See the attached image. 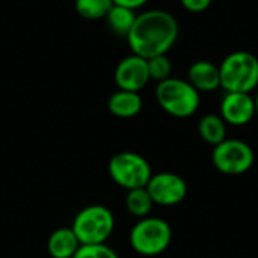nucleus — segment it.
<instances>
[{
	"label": "nucleus",
	"mask_w": 258,
	"mask_h": 258,
	"mask_svg": "<svg viewBox=\"0 0 258 258\" xmlns=\"http://www.w3.org/2000/svg\"><path fill=\"white\" fill-rule=\"evenodd\" d=\"M254 103H255V115L258 116V91L257 94H255V97H254Z\"/></svg>",
	"instance_id": "4be33fe9"
},
{
	"label": "nucleus",
	"mask_w": 258,
	"mask_h": 258,
	"mask_svg": "<svg viewBox=\"0 0 258 258\" xmlns=\"http://www.w3.org/2000/svg\"><path fill=\"white\" fill-rule=\"evenodd\" d=\"M212 162L215 168L225 175H242L252 168L255 154L245 141L227 138L224 142L213 147Z\"/></svg>",
	"instance_id": "0eeeda50"
},
{
	"label": "nucleus",
	"mask_w": 258,
	"mask_h": 258,
	"mask_svg": "<svg viewBox=\"0 0 258 258\" xmlns=\"http://www.w3.org/2000/svg\"><path fill=\"white\" fill-rule=\"evenodd\" d=\"M125 207L132 216L142 219V218L150 216V213L154 207V203H153L147 187H139V189L127 190Z\"/></svg>",
	"instance_id": "dca6fc26"
},
{
	"label": "nucleus",
	"mask_w": 258,
	"mask_h": 258,
	"mask_svg": "<svg viewBox=\"0 0 258 258\" xmlns=\"http://www.w3.org/2000/svg\"><path fill=\"white\" fill-rule=\"evenodd\" d=\"M136 17H138V14L133 9L113 3L112 9L106 15V21H107V26L110 27V30L115 35L127 36L130 29L133 27V23H135Z\"/></svg>",
	"instance_id": "2eb2a0df"
},
{
	"label": "nucleus",
	"mask_w": 258,
	"mask_h": 258,
	"mask_svg": "<svg viewBox=\"0 0 258 258\" xmlns=\"http://www.w3.org/2000/svg\"><path fill=\"white\" fill-rule=\"evenodd\" d=\"M113 6V0H76V11L86 20L106 18Z\"/></svg>",
	"instance_id": "f3484780"
},
{
	"label": "nucleus",
	"mask_w": 258,
	"mask_h": 258,
	"mask_svg": "<svg viewBox=\"0 0 258 258\" xmlns=\"http://www.w3.org/2000/svg\"><path fill=\"white\" fill-rule=\"evenodd\" d=\"M219 74L225 92L251 94L258 88V57L249 51H234L222 60Z\"/></svg>",
	"instance_id": "f03ea898"
},
{
	"label": "nucleus",
	"mask_w": 258,
	"mask_h": 258,
	"mask_svg": "<svg viewBox=\"0 0 258 258\" xmlns=\"http://www.w3.org/2000/svg\"><path fill=\"white\" fill-rule=\"evenodd\" d=\"M180 33L177 18L165 9H150L138 14L127 38L133 54L144 59L166 54Z\"/></svg>",
	"instance_id": "f257e3e1"
},
{
	"label": "nucleus",
	"mask_w": 258,
	"mask_h": 258,
	"mask_svg": "<svg viewBox=\"0 0 258 258\" xmlns=\"http://www.w3.org/2000/svg\"><path fill=\"white\" fill-rule=\"evenodd\" d=\"M148 0H113L115 5H119V6H125V8H130L133 11L142 8Z\"/></svg>",
	"instance_id": "412c9836"
},
{
	"label": "nucleus",
	"mask_w": 258,
	"mask_h": 258,
	"mask_svg": "<svg viewBox=\"0 0 258 258\" xmlns=\"http://www.w3.org/2000/svg\"><path fill=\"white\" fill-rule=\"evenodd\" d=\"M153 203L163 207H172L184 201L187 197V183L174 172L153 174L145 186Z\"/></svg>",
	"instance_id": "6e6552de"
},
{
	"label": "nucleus",
	"mask_w": 258,
	"mask_h": 258,
	"mask_svg": "<svg viewBox=\"0 0 258 258\" xmlns=\"http://www.w3.org/2000/svg\"><path fill=\"white\" fill-rule=\"evenodd\" d=\"M128 242L132 249L139 255L156 257L169 248L172 242V228L162 218L147 216L133 225Z\"/></svg>",
	"instance_id": "20e7f679"
},
{
	"label": "nucleus",
	"mask_w": 258,
	"mask_h": 258,
	"mask_svg": "<svg viewBox=\"0 0 258 258\" xmlns=\"http://www.w3.org/2000/svg\"><path fill=\"white\" fill-rule=\"evenodd\" d=\"M221 116L230 125H246L255 116L254 97L246 92H225L221 101Z\"/></svg>",
	"instance_id": "9d476101"
},
{
	"label": "nucleus",
	"mask_w": 258,
	"mask_h": 258,
	"mask_svg": "<svg viewBox=\"0 0 258 258\" xmlns=\"http://www.w3.org/2000/svg\"><path fill=\"white\" fill-rule=\"evenodd\" d=\"M73 258H119L118 254L104 245H82Z\"/></svg>",
	"instance_id": "6ab92c4d"
},
{
	"label": "nucleus",
	"mask_w": 258,
	"mask_h": 258,
	"mask_svg": "<svg viewBox=\"0 0 258 258\" xmlns=\"http://www.w3.org/2000/svg\"><path fill=\"white\" fill-rule=\"evenodd\" d=\"M115 228V216L106 206L94 204L82 209L71 225L80 245H104Z\"/></svg>",
	"instance_id": "39448f33"
},
{
	"label": "nucleus",
	"mask_w": 258,
	"mask_h": 258,
	"mask_svg": "<svg viewBox=\"0 0 258 258\" xmlns=\"http://www.w3.org/2000/svg\"><path fill=\"white\" fill-rule=\"evenodd\" d=\"M107 169L113 183L125 190L145 187L153 175L148 160L133 151H121L115 154L109 160Z\"/></svg>",
	"instance_id": "423d86ee"
},
{
	"label": "nucleus",
	"mask_w": 258,
	"mask_h": 258,
	"mask_svg": "<svg viewBox=\"0 0 258 258\" xmlns=\"http://www.w3.org/2000/svg\"><path fill=\"white\" fill-rule=\"evenodd\" d=\"M147 63H148V73H150L151 80H156L159 83V82H163L171 77L172 63L166 54H160V56L147 59Z\"/></svg>",
	"instance_id": "a211bd4d"
},
{
	"label": "nucleus",
	"mask_w": 258,
	"mask_h": 258,
	"mask_svg": "<svg viewBox=\"0 0 258 258\" xmlns=\"http://www.w3.org/2000/svg\"><path fill=\"white\" fill-rule=\"evenodd\" d=\"M107 109L116 118H133L142 110V98L139 92L118 89L109 97Z\"/></svg>",
	"instance_id": "f8f14e48"
},
{
	"label": "nucleus",
	"mask_w": 258,
	"mask_h": 258,
	"mask_svg": "<svg viewBox=\"0 0 258 258\" xmlns=\"http://www.w3.org/2000/svg\"><path fill=\"white\" fill-rule=\"evenodd\" d=\"M80 246L82 245L71 228L54 230L47 242V251L51 258H73Z\"/></svg>",
	"instance_id": "ddd939ff"
},
{
	"label": "nucleus",
	"mask_w": 258,
	"mask_h": 258,
	"mask_svg": "<svg viewBox=\"0 0 258 258\" xmlns=\"http://www.w3.org/2000/svg\"><path fill=\"white\" fill-rule=\"evenodd\" d=\"M113 79L118 89L132 91V92L142 91L151 80L147 59L132 53L116 65Z\"/></svg>",
	"instance_id": "1a4fd4ad"
},
{
	"label": "nucleus",
	"mask_w": 258,
	"mask_h": 258,
	"mask_svg": "<svg viewBox=\"0 0 258 258\" xmlns=\"http://www.w3.org/2000/svg\"><path fill=\"white\" fill-rule=\"evenodd\" d=\"M198 133L204 142L216 147L227 139V122L221 115L207 113L198 122Z\"/></svg>",
	"instance_id": "4468645a"
},
{
	"label": "nucleus",
	"mask_w": 258,
	"mask_h": 258,
	"mask_svg": "<svg viewBox=\"0 0 258 258\" xmlns=\"http://www.w3.org/2000/svg\"><path fill=\"white\" fill-rule=\"evenodd\" d=\"M187 82L201 94L212 92L221 88V74L219 67L209 60H197L189 67Z\"/></svg>",
	"instance_id": "9b49d317"
},
{
	"label": "nucleus",
	"mask_w": 258,
	"mask_h": 258,
	"mask_svg": "<svg viewBox=\"0 0 258 258\" xmlns=\"http://www.w3.org/2000/svg\"><path fill=\"white\" fill-rule=\"evenodd\" d=\"M156 100L159 106L174 118H189L201 104L200 92L187 80L175 77L157 83Z\"/></svg>",
	"instance_id": "7ed1b4c3"
},
{
	"label": "nucleus",
	"mask_w": 258,
	"mask_h": 258,
	"mask_svg": "<svg viewBox=\"0 0 258 258\" xmlns=\"http://www.w3.org/2000/svg\"><path fill=\"white\" fill-rule=\"evenodd\" d=\"M180 2L186 11L194 12V14H200V12L207 11L212 6L213 0H180Z\"/></svg>",
	"instance_id": "aec40b11"
}]
</instances>
